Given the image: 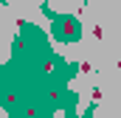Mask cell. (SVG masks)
Instances as JSON below:
<instances>
[{"mask_svg":"<svg viewBox=\"0 0 121 118\" xmlns=\"http://www.w3.org/2000/svg\"><path fill=\"white\" fill-rule=\"evenodd\" d=\"M54 34H56L59 39H68V42H73V39H79V23H76L73 17H56Z\"/></svg>","mask_w":121,"mask_h":118,"instance_id":"6da1fadb","label":"cell"}]
</instances>
